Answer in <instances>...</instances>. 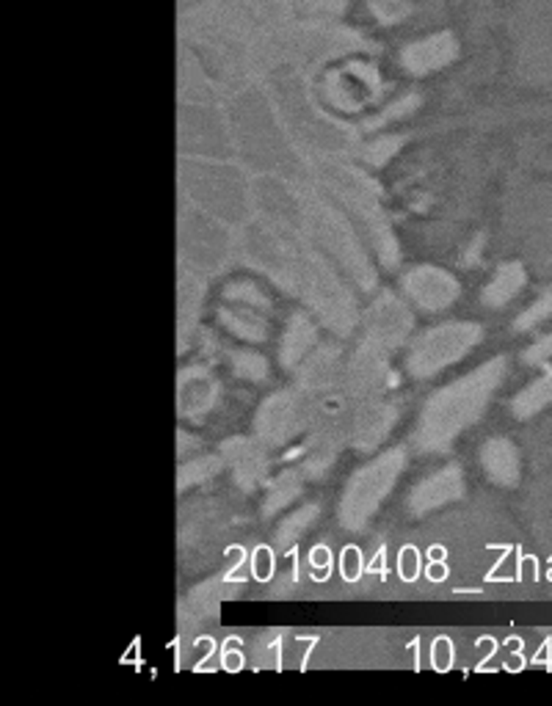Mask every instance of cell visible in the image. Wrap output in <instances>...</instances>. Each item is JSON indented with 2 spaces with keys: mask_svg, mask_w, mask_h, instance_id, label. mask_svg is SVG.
Returning <instances> with one entry per match:
<instances>
[{
  "mask_svg": "<svg viewBox=\"0 0 552 706\" xmlns=\"http://www.w3.org/2000/svg\"><path fill=\"white\" fill-rule=\"evenodd\" d=\"M500 373H503V361H492V364L481 367L478 373H472L469 378L450 384L445 392L434 397L422 414V420H425L422 422V439H425L422 444L425 447H445L450 436H456L461 428L475 422V417L486 406L492 389L497 387Z\"/></svg>",
  "mask_w": 552,
  "mask_h": 706,
  "instance_id": "6da1fadb",
  "label": "cell"
},
{
  "mask_svg": "<svg viewBox=\"0 0 552 706\" xmlns=\"http://www.w3.org/2000/svg\"><path fill=\"white\" fill-rule=\"evenodd\" d=\"M401 461H403L401 452H389L387 458H381L370 469L359 472L357 480H351V488H348L345 502H343V519L348 525H359L370 511L378 505L381 494L389 488L392 478L401 472Z\"/></svg>",
  "mask_w": 552,
  "mask_h": 706,
  "instance_id": "7a4b0ae2",
  "label": "cell"
},
{
  "mask_svg": "<svg viewBox=\"0 0 552 706\" xmlns=\"http://www.w3.org/2000/svg\"><path fill=\"white\" fill-rule=\"evenodd\" d=\"M478 340V328L475 326H445V328H434L428 337H422L417 342L412 353V370L414 373H434L445 364H450L453 359H459L472 342Z\"/></svg>",
  "mask_w": 552,
  "mask_h": 706,
  "instance_id": "3957f363",
  "label": "cell"
},
{
  "mask_svg": "<svg viewBox=\"0 0 552 706\" xmlns=\"http://www.w3.org/2000/svg\"><path fill=\"white\" fill-rule=\"evenodd\" d=\"M409 293L414 296V301H420L422 307L436 309L445 307L453 296H456V284L448 273H439L434 268H422V270H414L406 282Z\"/></svg>",
  "mask_w": 552,
  "mask_h": 706,
  "instance_id": "277c9868",
  "label": "cell"
},
{
  "mask_svg": "<svg viewBox=\"0 0 552 706\" xmlns=\"http://www.w3.org/2000/svg\"><path fill=\"white\" fill-rule=\"evenodd\" d=\"M483 466L497 483H513L516 480V452L503 439H495L483 450Z\"/></svg>",
  "mask_w": 552,
  "mask_h": 706,
  "instance_id": "5b68a950",
  "label": "cell"
},
{
  "mask_svg": "<svg viewBox=\"0 0 552 706\" xmlns=\"http://www.w3.org/2000/svg\"><path fill=\"white\" fill-rule=\"evenodd\" d=\"M522 282H525V273H522V268H519V265H503V268L497 270L495 282L486 287L483 301H489L492 307L506 304L508 298H513V296L519 293Z\"/></svg>",
  "mask_w": 552,
  "mask_h": 706,
  "instance_id": "8992f818",
  "label": "cell"
},
{
  "mask_svg": "<svg viewBox=\"0 0 552 706\" xmlns=\"http://www.w3.org/2000/svg\"><path fill=\"white\" fill-rule=\"evenodd\" d=\"M459 475L456 472H442V475H436V478H431L428 483H422V488H417V494H414V502H420L422 499V505H428V508H434V505H439V502H445V499H450V497H456L459 494ZM425 508V511H428Z\"/></svg>",
  "mask_w": 552,
  "mask_h": 706,
  "instance_id": "52a82bcc",
  "label": "cell"
},
{
  "mask_svg": "<svg viewBox=\"0 0 552 706\" xmlns=\"http://www.w3.org/2000/svg\"><path fill=\"white\" fill-rule=\"evenodd\" d=\"M552 403V373L550 375H544V378H539L536 384H530L522 395L513 400V411L519 414V417H530V414H536V411H541L544 406H550Z\"/></svg>",
  "mask_w": 552,
  "mask_h": 706,
  "instance_id": "ba28073f",
  "label": "cell"
},
{
  "mask_svg": "<svg viewBox=\"0 0 552 706\" xmlns=\"http://www.w3.org/2000/svg\"><path fill=\"white\" fill-rule=\"evenodd\" d=\"M550 314H552V287L544 293V296H541V298H539V301H536V307L527 309V312L519 317V323H516V326H519V328H527V326L541 323V320H544V317H550Z\"/></svg>",
  "mask_w": 552,
  "mask_h": 706,
  "instance_id": "9c48e42d",
  "label": "cell"
},
{
  "mask_svg": "<svg viewBox=\"0 0 552 706\" xmlns=\"http://www.w3.org/2000/svg\"><path fill=\"white\" fill-rule=\"evenodd\" d=\"M420 572V558H417V552L414 549H403V555H401V574L406 576V579H412L417 576Z\"/></svg>",
  "mask_w": 552,
  "mask_h": 706,
  "instance_id": "30bf717a",
  "label": "cell"
},
{
  "mask_svg": "<svg viewBox=\"0 0 552 706\" xmlns=\"http://www.w3.org/2000/svg\"><path fill=\"white\" fill-rule=\"evenodd\" d=\"M450 660H453L450 643H448L445 637H439V640H436V649H434V662H436V667H450Z\"/></svg>",
  "mask_w": 552,
  "mask_h": 706,
  "instance_id": "8fae6325",
  "label": "cell"
},
{
  "mask_svg": "<svg viewBox=\"0 0 552 706\" xmlns=\"http://www.w3.org/2000/svg\"><path fill=\"white\" fill-rule=\"evenodd\" d=\"M552 356V334L550 337H544L533 351H527V361H544V359H550Z\"/></svg>",
  "mask_w": 552,
  "mask_h": 706,
  "instance_id": "7c38bea8",
  "label": "cell"
},
{
  "mask_svg": "<svg viewBox=\"0 0 552 706\" xmlns=\"http://www.w3.org/2000/svg\"><path fill=\"white\" fill-rule=\"evenodd\" d=\"M345 576H359V552L345 549Z\"/></svg>",
  "mask_w": 552,
  "mask_h": 706,
  "instance_id": "4fadbf2b",
  "label": "cell"
},
{
  "mask_svg": "<svg viewBox=\"0 0 552 706\" xmlns=\"http://www.w3.org/2000/svg\"><path fill=\"white\" fill-rule=\"evenodd\" d=\"M268 574H271V555H268L265 549H260V552H257V576L265 579Z\"/></svg>",
  "mask_w": 552,
  "mask_h": 706,
  "instance_id": "5bb4252c",
  "label": "cell"
}]
</instances>
